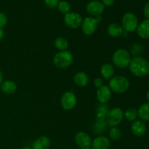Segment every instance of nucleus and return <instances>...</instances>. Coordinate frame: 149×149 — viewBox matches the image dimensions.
<instances>
[{
    "label": "nucleus",
    "mask_w": 149,
    "mask_h": 149,
    "mask_svg": "<svg viewBox=\"0 0 149 149\" xmlns=\"http://www.w3.org/2000/svg\"><path fill=\"white\" fill-rule=\"evenodd\" d=\"M128 66L131 74L135 77H144L149 74V63L143 58L137 56L132 58Z\"/></svg>",
    "instance_id": "1"
},
{
    "label": "nucleus",
    "mask_w": 149,
    "mask_h": 149,
    "mask_svg": "<svg viewBox=\"0 0 149 149\" xmlns=\"http://www.w3.org/2000/svg\"><path fill=\"white\" fill-rule=\"evenodd\" d=\"M109 87L111 92L116 94H122L128 90L130 81L127 77L121 75L113 76L109 81Z\"/></svg>",
    "instance_id": "2"
},
{
    "label": "nucleus",
    "mask_w": 149,
    "mask_h": 149,
    "mask_svg": "<svg viewBox=\"0 0 149 149\" xmlns=\"http://www.w3.org/2000/svg\"><path fill=\"white\" fill-rule=\"evenodd\" d=\"M130 53L127 49H119L114 52L112 56V62L117 68H125L129 65L131 61Z\"/></svg>",
    "instance_id": "3"
},
{
    "label": "nucleus",
    "mask_w": 149,
    "mask_h": 149,
    "mask_svg": "<svg viewBox=\"0 0 149 149\" xmlns=\"http://www.w3.org/2000/svg\"><path fill=\"white\" fill-rule=\"evenodd\" d=\"M73 61V55L68 50L60 51L55 54L53 58L54 65L60 69L68 68L72 64Z\"/></svg>",
    "instance_id": "4"
},
{
    "label": "nucleus",
    "mask_w": 149,
    "mask_h": 149,
    "mask_svg": "<svg viewBox=\"0 0 149 149\" xmlns=\"http://www.w3.org/2000/svg\"><path fill=\"white\" fill-rule=\"evenodd\" d=\"M138 26V19L132 13H127L122 19V27L126 32H133Z\"/></svg>",
    "instance_id": "5"
},
{
    "label": "nucleus",
    "mask_w": 149,
    "mask_h": 149,
    "mask_svg": "<svg viewBox=\"0 0 149 149\" xmlns=\"http://www.w3.org/2000/svg\"><path fill=\"white\" fill-rule=\"evenodd\" d=\"M124 119V111L120 108H113L106 115V122L111 127H117Z\"/></svg>",
    "instance_id": "6"
},
{
    "label": "nucleus",
    "mask_w": 149,
    "mask_h": 149,
    "mask_svg": "<svg viewBox=\"0 0 149 149\" xmlns=\"http://www.w3.org/2000/svg\"><path fill=\"white\" fill-rule=\"evenodd\" d=\"M82 17L79 13L70 12L65 15L64 23L70 29H78L82 23Z\"/></svg>",
    "instance_id": "7"
},
{
    "label": "nucleus",
    "mask_w": 149,
    "mask_h": 149,
    "mask_svg": "<svg viewBox=\"0 0 149 149\" xmlns=\"http://www.w3.org/2000/svg\"><path fill=\"white\" fill-rule=\"evenodd\" d=\"M77 97L75 94L71 91L65 92L61 99V105L65 111L72 110L77 105Z\"/></svg>",
    "instance_id": "8"
},
{
    "label": "nucleus",
    "mask_w": 149,
    "mask_h": 149,
    "mask_svg": "<svg viewBox=\"0 0 149 149\" xmlns=\"http://www.w3.org/2000/svg\"><path fill=\"white\" fill-rule=\"evenodd\" d=\"M97 24L96 19L95 17H87L82 20L81 27L83 33L87 36L93 35L97 29Z\"/></svg>",
    "instance_id": "9"
},
{
    "label": "nucleus",
    "mask_w": 149,
    "mask_h": 149,
    "mask_svg": "<svg viewBox=\"0 0 149 149\" xmlns=\"http://www.w3.org/2000/svg\"><path fill=\"white\" fill-rule=\"evenodd\" d=\"M105 7L102 2L99 1H91L88 2V4L86 6V10L87 12L92 16L97 17L100 16L104 12Z\"/></svg>",
    "instance_id": "10"
},
{
    "label": "nucleus",
    "mask_w": 149,
    "mask_h": 149,
    "mask_svg": "<svg viewBox=\"0 0 149 149\" xmlns=\"http://www.w3.org/2000/svg\"><path fill=\"white\" fill-rule=\"evenodd\" d=\"M75 141L77 145L81 149H87L92 146L91 138L84 132H78L75 136Z\"/></svg>",
    "instance_id": "11"
},
{
    "label": "nucleus",
    "mask_w": 149,
    "mask_h": 149,
    "mask_svg": "<svg viewBox=\"0 0 149 149\" xmlns=\"http://www.w3.org/2000/svg\"><path fill=\"white\" fill-rule=\"evenodd\" d=\"M96 97L97 100L102 104L108 103L111 97V90L109 87V86L103 85L99 89H97Z\"/></svg>",
    "instance_id": "12"
},
{
    "label": "nucleus",
    "mask_w": 149,
    "mask_h": 149,
    "mask_svg": "<svg viewBox=\"0 0 149 149\" xmlns=\"http://www.w3.org/2000/svg\"><path fill=\"white\" fill-rule=\"evenodd\" d=\"M146 125L143 121L136 119L133 121L131 125V130L132 133L137 137H142L146 132Z\"/></svg>",
    "instance_id": "13"
},
{
    "label": "nucleus",
    "mask_w": 149,
    "mask_h": 149,
    "mask_svg": "<svg viewBox=\"0 0 149 149\" xmlns=\"http://www.w3.org/2000/svg\"><path fill=\"white\" fill-rule=\"evenodd\" d=\"M110 140L106 136H98L92 142L93 149H109L110 147Z\"/></svg>",
    "instance_id": "14"
},
{
    "label": "nucleus",
    "mask_w": 149,
    "mask_h": 149,
    "mask_svg": "<svg viewBox=\"0 0 149 149\" xmlns=\"http://www.w3.org/2000/svg\"><path fill=\"white\" fill-rule=\"evenodd\" d=\"M100 73L101 77H103L104 79L110 80L114 76V66H113L112 64L106 63L103 64L101 66L100 70Z\"/></svg>",
    "instance_id": "15"
},
{
    "label": "nucleus",
    "mask_w": 149,
    "mask_h": 149,
    "mask_svg": "<svg viewBox=\"0 0 149 149\" xmlns=\"http://www.w3.org/2000/svg\"><path fill=\"white\" fill-rule=\"evenodd\" d=\"M74 82L79 87H86L89 83L88 76L83 71H79L74 75Z\"/></svg>",
    "instance_id": "16"
},
{
    "label": "nucleus",
    "mask_w": 149,
    "mask_h": 149,
    "mask_svg": "<svg viewBox=\"0 0 149 149\" xmlns=\"http://www.w3.org/2000/svg\"><path fill=\"white\" fill-rule=\"evenodd\" d=\"M50 140L46 136H41L36 138L33 143V149H49L50 147Z\"/></svg>",
    "instance_id": "17"
},
{
    "label": "nucleus",
    "mask_w": 149,
    "mask_h": 149,
    "mask_svg": "<svg viewBox=\"0 0 149 149\" xmlns=\"http://www.w3.org/2000/svg\"><path fill=\"white\" fill-rule=\"evenodd\" d=\"M1 90L7 95L14 94L17 90V84L13 80H6L4 81L0 85Z\"/></svg>",
    "instance_id": "18"
},
{
    "label": "nucleus",
    "mask_w": 149,
    "mask_h": 149,
    "mask_svg": "<svg viewBox=\"0 0 149 149\" xmlns=\"http://www.w3.org/2000/svg\"><path fill=\"white\" fill-rule=\"evenodd\" d=\"M124 30L122 26L117 23H112L108 26L107 33L111 37H119L123 34Z\"/></svg>",
    "instance_id": "19"
},
{
    "label": "nucleus",
    "mask_w": 149,
    "mask_h": 149,
    "mask_svg": "<svg viewBox=\"0 0 149 149\" xmlns=\"http://www.w3.org/2000/svg\"><path fill=\"white\" fill-rule=\"evenodd\" d=\"M137 33L139 37L142 39H148L149 38V20H143L142 23L138 25L137 28Z\"/></svg>",
    "instance_id": "20"
},
{
    "label": "nucleus",
    "mask_w": 149,
    "mask_h": 149,
    "mask_svg": "<svg viewBox=\"0 0 149 149\" xmlns=\"http://www.w3.org/2000/svg\"><path fill=\"white\" fill-rule=\"evenodd\" d=\"M138 117L141 120L148 122L149 121V103L141 105L138 110Z\"/></svg>",
    "instance_id": "21"
},
{
    "label": "nucleus",
    "mask_w": 149,
    "mask_h": 149,
    "mask_svg": "<svg viewBox=\"0 0 149 149\" xmlns=\"http://www.w3.org/2000/svg\"><path fill=\"white\" fill-rule=\"evenodd\" d=\"M68 40L64 37H58L55 40V47L60 51L67 50L68 48Z\"/></svg>",
    "instance_id": "22"
},
{
    "label": "nucleus",
    "mask_w": 149,
    "mask_h": 149,
    "mask_svg": "<svg viewBox=\"0 0 149 149\" xmlns=\"http://www.w3.org/2000/svg\"><path fill=\"white\" fill-rule=\"evenodd\" d=\"M138 116V111L135 109H132V108L127 109L124 113V117L126 118L127 120L130 121V122H133V121L136 120Z\"/></svg>",
    "instance_id": "23"
},
{
    "label": "nucleus",
    "mask_w": 149,
    "mask_h": 149,
    "mask_svg": "<svg viewBox=\"0 0 149 149\" xmlns=\"http://www.w3.org/2000/svg\"><path fill=\"white\" fill-rule=\"evenodd\" d=\"M109 137L113 141H118L122 136V131L117 127H113L109 130Z\"/></svg>",
    "instance_id": "24"
},
{
    "label": "nucleus",
    "mask_w": 149,
    "mask_h": 149,
    "mask_svg": "<svg viewBox=\"0 0 149 149\" xmlns=\"http://www.w3.org/2000/svg\"><path fill=\"white\" fill-rule=\"evenodd\" d=\"M59 11L63 14H67L71 11V4L66 1H61L58 5Z\"/></svg>",
    "instance_id": "25"
},
{
    "label": "nucleus",
    "mask_w": 149,
    "mask_h": 149,
    "mask_svg": "<svg viewBox=\"0 0 149 149\" xmlns=\"http://www.w3.org/2000/svg\"><path fill=\"white\" fill-rule=\"evenodd\" d=\"M7 22H8L7 16L4 13H0V28L1 29L4 28L7 25Z\"/></svg>",
    "instance_id": "26"
},
{
    "label": "nucleus",
    "mask_w": 149,
    "mask_h": 149,
    "mask_svg": "<svg viewBox=\"0 0 149 149\" xmlns=\"http://www.w3.org/2000/svg\"><path fill=\"white\" fill-rule=\"evenodd\" d=\"M45 2L47 7L50 8H55L58 7L60 2V0H45Z\"/></svg>",
    "instance_id": "27"
},
{
    "label": "nucleus",
    "mask_w": 149,
    "mask_h": 149,
    "mask_svg": "<svg viewBox=\"0 0 149 149\" xmlns=\"http://www.w3.org/2000/svg\"><path fill=\"white\" fill-rule=\"evenodd\" d=\"M94 85L95 87L97 89H99L100 87H101L102 86H103V79L102 78H100V77H97V78H95L94 79Z\"/></svg>",
    "instance_id": "28"
},
{
    "label": "nucleus",
    "mask_w": 149,
    "mask_h": 149,
    "mask_svg": "<svg viewBox=\"0 0 149 149\" xmlns=\"http://www.w3.org/2000/svg\"><path fill=\"white\" fill-rule=\"evenodd\" d=\"M143 14L145 17L148 20H149V2L146 4V5L143 7Z\"/></svg>",
    "instance_id": "29"
},
{
    "label": "nucleus",
    "mask_w": 149,
    "mask_h": 149,
    "mask_svg": "<svg viewBox=\"0 0 149 149\" xmlns=\"http://www.w3.org/2000/svg\"><path fill=\"white\" fill-rule=\"evenodd\" d=\"M115 2V0H102V4L104 5V7H110L112 6Z\"/></svg>",
    "instance_id": "30"
},
{
    "label": "nucleus",
    "mask_w": 149,
    "mask_h": 149,
    "mask_svg": "<svg viewBox=\"0 0 149 149\" xmlns=\"http://www.w3.org/2000/svg\"><path fill=\"white\" fill-rule=\"evenodd\" d=\"M4 31H3L2 29L0 28V41H1V39H2V38L4 37Z\"/></svg>",
    "instance_id": "31"
},
{
    "label": "nucleus",
    "mask_w": 149,
    "mask_h": 149,
    "mask_svg": "<svg viewBox=\"0 0 149 149\" xmlns=\"http://www.w3.org/2000/svg\"><path fill=\"white\" fill-rule=\"evenodd\" d=\"M3 78H4V77H3V73L2 71L0 70V85H1V83L3 82Z\"/></svg>",
    "instance_id": "32"
},
{
    "label": "nucleus",
    "mask_w": 149,
    "mask_h": 149,
    "mask_svg": "<svg viewBox=\"0 0 149 149\" xmlns=\"http://www.w3.org/2000/svg\"><path fill=\"white\" fill-rule=\"evenodd\" d=\"M146 98H147V100H148V101L149 103V91L148 92V93H147V94H146Z\"/></svg>",
    "instance_id": "33"
},
{
    "label": "nucleus",
    "mask_w": 149,
    "mask_h": 149,
    "mask_svg": "<svg viewBox=\"0 0 149 149\" xmlns=\"http://www.w3.org/2000/svg\"><path fill=\"white\" fill-rule=\"evenodd\" d=\"M21 149H33V148H30V147H24V148H22Z\"/></svg>",
    "instance_id": "34"
},
{
    "label": "nucleus",
    "mask_w": 149,
    "mask_h": 149,
    "mask_svg": "<svg viewBox=\"0 0 149 149\" xmlns=\"http://www.w3.org/2000/svg\"><path fill=\"white\" fill-rule=\"evenodd\" d=\"M87 149H93V148H92V147H90V148H87Z\"/></svg>",
    "instance_id": "35"
},
{
    "label": "nucleus",
    "mask_w": 149,
    "mask_h": 149,
    "mask_svg": "<svg viewBox=\"0 0 149 149\" xmlns=\"http://www.w3.org/2000/svg\"><path fill=\"white\" fill-rule=\"evenodd\" d=\"M148 63H149V62H148Z\"/></svg>",
    "instance_id": "36"
}]
</instances>
